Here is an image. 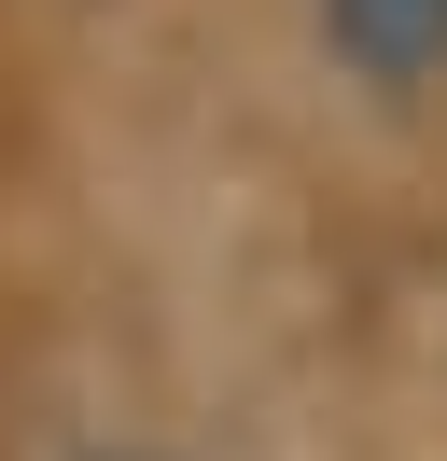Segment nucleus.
I'll use <instances>...</instances> for the list:
<instances>
[{
	"instance_id": "nucleus-1",
	"label": "nucleus",
	"mask_w": 447,
	"mask_h": 461,
	"mask_svg": "<svg viewBox=\"0 0 447 461\" xmlns=\"http://www.w3.org/2000/svg\"><path fill=\"white\" fill-rule=\"evenodd\" d=\"M322 42L378 85H419V70H447V0H322Z\"/></svg>"
}]
</instances>
